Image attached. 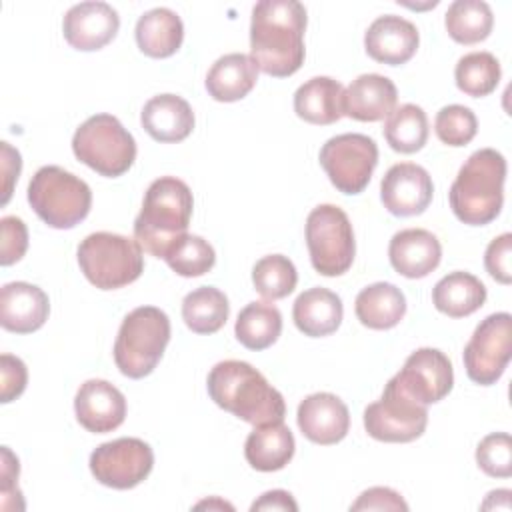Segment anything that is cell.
<instances>
[{
	"mask_svg": "<svg viewBox=\"0 0 512 512\" xmlns=\"http://www.w3.org/2000/svg\"><path fill=\"white\" fill-rule=\"evenodd\" d=\"M78 264L86 280L100 290L124 288L144 272L142 246L136 238L114 232L88 234L78 246Z\"/></svg>",
	"mask_w": 512,
	"mask_h": 512,
	"instance_id": "52a82bcc",
	"label": "cell"
},
{
	"mask_svg": "<svg viewBox=\"0 0 512 512\" xmlns=\"http://www.w3.org/2000/svg\"><path fill=\"white\" fill-rule=\"evenodd\" d=\"M444 26L454 42L478 44L490 36L494 14L484 0H454L444 14Z\"/></svg>",
	"mask_w": 512,
	"mask_h": 512,
	"instance_id": "d6a6232c",
	"label": "cell"
},
{
	"mask_svg": "<svg viewBox=\"0 0 512 512\" xmlns=\"http://www.w3.org/2000/svg\"><path fill=\"white\" fill-rule=\"evenodd\" d=\"M434 194L430 174L414 164L400 162L388 168L380 182V200L384 208L394 216H416L422 214Z\"/></svg>",
	"mask_w": 512,
	"mask_h": 512,
	"instance_id": "9a60e30c",
	"label": "cell"
},
{
	"mask_svg": "<svg viewBox=\"0 0 512 512\" xmlns=\"http://www.w3.org/2000/svg\"><path fill=\"white\" fill-rule=\"evenodd\" d=\"M282 332V314L270 302L246 304L234 324L236 340L248 350H264L272 346Z\"/></svg>",
	"mask_w": 512,
	"mask_h": 512,
	"instance_id": "4dcf8cb0",
	"label": "cell"
},
{
	"mask_svg": "<svg viewBox=\"0 0 512 512\" xmlns=\"http://www.w3.org/2000/svg\"><path fill=\"white\" fill-rule=\"evenodd\" d=\"M252 512H260V510H290V512H296L298 510V504L296 500L292 498L290 492L286 490H270V492H264L252 506H250Z\"/></svg>",
	"mask_w": 512,
	"mask_h": 512,
	"instance_id": "f6af8a7d",
	"label": "cell"
},
{
	"mask_svg": "<svg viewBox=\"0 0 512 512\" xmlns=\"http://www.w3.org/2000/svg\"><path fill=\"white\" fill-rule=\"evenodd\" d=\"M356 318L372 330H390L406 314V296L390 282H374L362 288L354 302Z\"/></svg>",
	"mask_w": 512,
	"mask_h": 512,
	"instance_id": "83f0119b",
	"label": "cell"
},
{
	"mask_svg": "<svg viewBox=\"0 0 512 512\" xmlns=\"http://www.w3.org/2000/svg\"><path fill=\"white\" fill-rule=\"evenodd\" d=\"M296 422L310 442L330 446L344 440L348 434L350 412L336 394L316 392L298 404Z\"/></svg>",
	"mask_w": 512,
	"mask_h": 512,
	"instance_id": "ac0fdd59",
	"label": "cell"
},
{
	"mask_svg": "<svg viewBox=\"0 0 512 512\" xmlns=\"http://www.w3.org/2000/svg\"><path fill=\"white\" fill-rule=\"evenodd\" d=\"M294 450L296 442L284 420L254 426L244 444L246 462L258 472L282 470L292 460Z\"/></svg>",
	"mask_w": 512,
	"mask_h": 512,
	"instance_id": "d4e9b609",
	"label": "cell"
},
{
	"mask_svg": "<svg viewBox=\"0 0 512 512\" xmlns=\"http://www.w3.org/2000/svg\"><path fill=\"white\" fill-rule=\"evenodd\" d=\"M142 128L156 142H182L194 130V112L190 104L176 94L152 96L140 112Z\"/></svg>",
	"mask_w": 512,
	"mask_h": 512,
	"instance_id": "603a6c76",
	"label": "cell"
},
{
	"mask_svg": "<svg viewBox=\"0 0 512 512\" xmlns=\"http://www.w3.org/2000/svg\"><path fill=\"white\" fill-rule=\"evenodd\" d=\"M462 358L472 382L496 384L512 358V316L508 312L486 316L464 346Z\"/></svg>",
	"mask_w": 512,
	"mask_h": 512,
	"instance_id": "7c38bea8",
	"label": "cell"
},
{
	"mask_svg": "<svg viewBox=\"0 0 512 512\" xmlns=\"http://www.w3.org/2000/svg\"><path fill=\"white\" fill-rule=\"evenodd\" d=\"M510 256H512V234L510 232H504L498 238H494L484 252V266H486L488 274L500 284H510V280H512Z\"/></svg>",
	"mask_w": 512,
	"mask_h": 512,
	"instance_id": "b9f144b4",
	"label": "cell"
},
{
	"mask_svg": "<svg viewBox=\"0 0 512 512\" xmlns=\"http://www.w3.org/2000/svg\"><path fill=\"white\" fill-rule=\"evenodd\" d=\"M500 76V62L490 52L464 54L454 68L458 90L472 98H482L494 92L500 82Z\"/></svg>",
	"mask_w": 512,
	"mask_h": 512,
	"instance_id": "e575fe53",
	"label": "cell"
},
{
	"mask_svg": "<svg viewBox=\"0 0 512 512\" xmlns=\"http://www.w3.org/2000/svg\"><path fill=\"white\" fill-rule=\"evenodd\" d=\"M306 8L298 0H260L252 8L250 58L258 70L286 78L304 64Z\"/></svg>",
	"mask_w": 512,
	"mask_h": 512,
	"instance_id": "6da1fadb",
	"label": "cell"
},
{
	"mask_svg": "<svg viewBox=\"0 0 512 512\" xmlns=\"http://www.w3.org/2000/svg\"><path fill=\"white\" fill-rule=\"evenodd\" d=\"M28 384L26 364L12 354L0 356V402L8 404L16 400Z\"/></svg>",
	"mask_w": 512,
	"mask_h": 512,
	"instance_id": "60d3db41",
	"label": "cell"
},
{
	"mask_svg": "<svg viewBox=\"0 0 512 512\" xmlns=\"http://www.w3.org/2000/svg\"><path fill=\"white\" fill-rule=\"evenodd\" d=\"M252 282L256 292L266 300H280L294 292L298 272L288 256L268 254L254 264Z\"/></svg>",
	"mask_w": 512,
	"mask_h": 512,
	"instance_id": "d590c367",
	"label": "cell"
},
{
	"mask_svg": "<svg viewBox=\"0 0 512 512\" xmlns=\"http://www.w3.org/2000/svg\"><path fill=\"white\" fill-rule=\"evenodd\" d=\"M170 342V320L156 306H138L120 324L114 342V362L128 378L148 376Z\"/></svg>",
	"mask_w": 512,
	"mask_h": 512,
	"instance_id": "5b68a950",
	"label": "cell"
},
{
	"mask_svg": "<svg viewBox=\"0 0 512 512\" xmlns=\"http://www.w3.org/2000/svg\"><path fill=\"white\" fill-rule=\"evenodd\" d=\"M76 420L94 434L116 430L126 418V398L108 380L92 378L80 384L74 398Z\"/></svg>",
	"mask_w": 512,
	"mask_h": 512,
	"instance_id": "e0dca14e",
	"label": "cell"
},
{
	"mask_svg": "<svg viewBox=\"0 0 512 512\" xmlns=\"http://www.w3.org/2000/svg\"><path fill=\"white\" fill-rule=\"evenodd\" d=\"M420 34L418 28L396 14L378 16L364 34L366 54L388 66L406 64L418 50Z\"/></svg>",
	"mask_w": 512,
	"mask_h": 512,
	"instance_id": "d6986e66",
	"label": "cell"
},
{
	"mask_svg": "<svg viewBox=\"0 0 512 512\" xmlns=\"http://www.w3.org/2000/svg\"><path fill=\"white\" fill-rule=\"evenodd\" d=\"M18 458L10 452L8 446H2V496H6L10 490H18L14 480H18Z\"/></svg>",
	"mask_w": 512,
	"mask_h": 512,
	"instance_id": "bcb514c9",
	"label": "cell"
},
{
	"mask_svg": "<svg viewBox=\"0 0 512 512\" xmlns=\"http://www.w3.org/2000/svg\"><path fill=\"white\" fill-rule=\"evenodd\" d=\"M28 202L44 224L56 230H68L88 216L92 190L76 174L50 164L32 176Z\"/></svg>",
	"mask_w": 512,
	"mask_h": 512,
	"instance_id": "8992f818",
	"label": "cell"
},
{
	"mask_svg": "<svg viewBox=\"0 0 512 512\" xmlns=\"http://www.w3.org/2000/svg\"><path fill=\"white\" fill-rule=\"evenodd\" d=\"M350 510H408V504L396 490L386 486H374L364 490L350 506Z\"/></svg>",
	"mask_w": 512,
	"mask_h": 512,
	"instance_id": "7bdbcfd3",
	"label": "cell"
},
{
	"mask_svg": "<svg viewBox=\"0 0 512 512\" xmlns=\"http://www.w3.org/2000/svg\"><path fill=\"white\" fill-rule=\"evenodd\" d=\"M136 44L150 58H168L176 54L184 40V24L170 8H152L136 22Z\"/></svg>",
	"mask_w": 512,
	"mask_h": 512,
	"instance_id": "f1b7e54d",
	"label": "cell"
},
{
	"mask_svg": "<svg viewBox=\"0 0 512 512\" xmlns=\"http://www.w3.org/2000/svg\"><path fill=\"white\" fill-rule=\"evenodd\" d=\"M92 476L114 490H128L148 478L154 466L152 448L140 438H116L90 454Z\"/></svg>",
	"mask_w": 512,
	"mask_h": 512,
	"instance_id": "4fadbf2b",
	"label": "cell"
},
{
	"mask_svg": "<svg viewBox=\"0 0 512 512\" xmlns=\"http://www.w3.org/2000/svg\"><path fill=\"white\" fill-rule=\"evenodd\" d=\"M344 316L342 300L336 292L314 286L298 294L292 306L296 328L310 338H322L338 330Z\"/></svg>",
	"mask_w": 512,
	"mask_h": 512,
	"instance_id": "cb8c5ba5",
	"label": "cell"
},
{
	"mask_svg": "<svg viewBox=\"0 0 512 512\" xmlns=\"http://www.w3.org/2000/svg\"><path fill=\"white\" fill-rule=\"evenodd\" d=\"M480 470L492 478L512 476V438L508 432H494L480 440L476 448Z\"/></svg>",
	"mask_w": 512,
	"mask_h": 512,
	"instance_id": "f35d334b",
	"label": "cell"
},
{
	"mask_svg": "<svg viewBox=\"0 0 512 512\" xmlns=\"http://www.w3.org/2000/svg\"><path fill=\"white\" fill-rule=\"evenodd\" d=\"M230 314L228 298L214 286H200L182 300V320L196 334L218 332Z\"/></svg>",
	"mask_w": 512,
	"mask_h": 512,
	"instance_id": "1f68e13d",
	"label": "cell"
},
{
	"mask_svg": "<svg viewBox=\"0 0 512 512\" xmlns=\"http://www.w3.org/2000/svg\"><path fill=\"white\" fill-rule=\"evenodd\" d=\"M2 148V206L8 204L12 196V186L20 176L22 170V158L16 148H12L8 142L0 144Z\"/></svg>",
	"mask_w": 512,
	"mask_h": 512,
	"instance_id": "ee69618b",
	"label": "cell"
},
{
	"mask_svg": "<svg viewBox=\"0 0 512 512\" xmlns=\"http://www.w3.org/2000/svg\"><path fill=\"white\" fill-rule=\"evenodd\" d=\"M392 268L406 278H424L442 260L440 240L424 228H406L392 236L388 244Z\"/></svg>",
	"mask_w": 512,
	"mask_h": 512,
	"instance_id": "7402d4cb",
	"label": "cell"
},
{
	"mask_svg": "<svg viewBox=\"0 0 512 512\" xmlns=\"http://www.w3.org/2000/svg\"><path fill=\"white\" fill-rule=\"evenodd\" d=\"M2 244H0V264L10 266L18 262L28 248V228L18 216H4L0 220Z\"/></svg>",
	"mask_w": 512,
	"mask_h": 512,
	"instance_id": "ab89813d",
	"label": "cell"
},
{
	"mask_svg": "<svg viewBox=\"0 0 512 512\" xmlns=\"http://www.w3.org/2000/svg\"><path fill=\"white\" fill-rule=\"evenodd\" d=\"M506 158L494 148H480L458 170L450 192L454 216L468 226H484L496 220L504 204Z\"/></svg>",
	"mask_w": 512,
	"mask_h": 512,
	"instance_id": "3957f363",
	"label": "cell"
},
{
	"mask_svg": "<svg viewBox=\"0 0 512 512\" xmlns=\"http://www.w3.org/2000/svg\"><path fill=\"white\" fill-rule=\"evenodd\" d=\"M432 302L438 312L450 318L474 314L486 302V286L470 272H450L432 288Z\"/></svg>",
	"mask_w": 512,
	"mask_h": 512,
	"instance_id": "f546056e",
	"label": "cell"
},
{
	"mask_svg": "<svg viewBox=\"0 0 512 512\" xmlns=\"http://www.w3.org/2000/svg\"><path fill=\"white\" fill-rule=\"evenodd\" d=\"M318 160L338 192L360 194L378 164V146L366 134L346 132L326 140Z\"/></svg>",
	"mask_w": 512,
	"mask_h": 512,
	"instance_id": "30bf717a",
	"label": "cell"
},
{
	"mask_svg": "<svg viewBox=\"0 0 512 512\" xmlns=\"http://www.w3.org/2000/svg\"><path fill=\"white\" fill-rule=\"evenodd\" d=\"M194 198L188 184L176 176L156 178L134 220V238L148 254L164 258L166 250L186 234Z\"/></svg>",
	"mask_w": 512,
	"mask_h": 512,
	"instance_id": "277c9868",
	"label": "cell"
},
{
	"mask_svg": "<svg viewBox=\"0 0 512 512\" xmlns=\"http://www.w3.org/2000/svg\"><path fill=\"white\" fill-rule=\"evenodd\" d=\"M306 246L318 274L340 276L348 272L356 254L348 214L334 204L316 206L306 218Z\"/></svg>",
	"mask_w": 512,
	"mask_h": 512,
	"instance_id": "9c48e42d",
	"label": "cell"
},
{
	"mask_svg": "<svg viewBox=\"0 0 512 512\" xmlns=\"http://www.w3.org/2000/svg\"><path fill=\"white\" fill-rule=\"evenodd\" d=\"M50 314L48 294L30 282H8L0 290V324L8 332L30 334Z\"/></svg>",
	"mask_w": 512,
	"mask_h": 512,
	"instance_id": "ffe728a7",
	"label": "cell"
},
{
	"mask_svg": "<svg viewBox=\"0 0 512 512\" xmlns=\"http://www.w3.org/2000/svg\"><path fill=\"white\" fill-rule=\"evenodd\" d=\"M120 28L118 12L106 2L74 4L62 20L66 42L82 52H94L114 40Z\"/></svg>",
	"mask_w": 512,
	"mask_h": 512,
	"instance_id": "2e32d148",
	"label": "cell"
},
{
	"mask_svg": "<svg viewBox=\"0 0 512 512\" xmlns=\"http://www.w3.org/2000/svg\"><path fill=\"white\" fill-rule=\"evenodd\" d=\"M344 86L330 76H314L294 92V112L308 124L328 126L342 114Z\"/></svg>",
	"mask_w": 512,
	"mask_h": 512,
	"instance_id": "484cf974",
	"label": "cell"
},
{
	"mask_svg": "<svg viewBox=\"0 0 512 512\" xmlns=\"http://www.w3.org/2000/svg\"><path fill=\"white\" fill-rule=\"evenodd\" d=\"M398 90L382 74H360L342 94V114L358 122H378L396 108Z\"/></svg>",
	"mask_w": 512,
	"mask_h": 512,
	"instance_id": "44dd1931",
	"label": "cell"
},
{
	"mask_svg": "<svg viewBox=\"0 0 512 512\" xmlns=\"http://www.w3.org/2000/svg\"><path fill=\"white\" fill-rule=\"evenodd\" d=\"M214 506H218V508H228V510H232V506L230 504H226V502H222V500H204V502H198L196 504V508H214Z\"/></svg>",
	"mask_w": 512,
	"mask_h": 512,
	"instance_id": "7dc6e473",
	"label": "cell"
},
{
	"mask_svg": "<svg viewBox=\"0 0 512 512\" xmlns=\"http://www.w3.org/2000/svg\"><path fill=\"white\" fill-rule=\"evenodd\" d=\"M166 264L184 278H196L212 270L216 252L208 240L196 234L180 236L164 254Z\"/></svg>",
	"mask_w": 512,
	"mask_h": 512,
	"instance_id": "8d00e7d4",
	"label": "cell"
},
{
	"mask_svg": "<svg viewBox=\"0 0 512 512\" xmlns=\"http://www.w3.org/2000/svg\"><path fill=\"white\" fill-rule=\"evenodd\" d=\"M392 378L410 398L428 406L448 396L454 384V370L444 352L436 348H418Z\"/></svg>",
	"mask_w": 512,
	"mask_h": 512,
	"instance_id": "5bb4252c",
	"label": "cell"
},
{
	"mask_svg": "<svg viewBox=\"0 0 512 512\" xmlns=\"http://www.w3.org/2000/svg\"><path fill=\"white\" fill-rule=\"evenodd\" d=\"M428 116L416 104H402L394 108L384 122V138L394 152L414 154L424 148L428 140Z\"/></svg>",
	"mask_w": 512,
	"mask_h": 512,
	"instance_id": "836d02e7",
	"label": "cell"
},
{
	"mask_svg": "<svg viewBox=\"0 0 512 512\" xmlns=\"http://www.w3.org/2000/svg\"><path fill=\"white\" fill-rule=\"evenodd\" d=\"M426 424V406L410 398L394 378L384 386L380 400L364 410V428L380 442H412L424 434Z\"/></svg>",
	"mask_w": 512,
	"mask_h": 512,
	"instance_id": "8fae6325",
	"label": "cell"
},
{
	"mask_svg": "<svg viewBox=\"0 0 512 512\" xmlns=\"http://www.w3.org/2000/svg\"><path fill=\"white\" fill-rule=\"evenodd\" d=\"M258 68L248 54L232 52L220 56L206 74V90L218 102H236L256 86Z\"/></svg>",
	"mask_w": 512,
	"mask_h": 512,
	"instance_id": "4316f807",
	"label": "cell"
},
{
	"mask_svg": "<svg viewBox=\"0 0 512 512\" xmlns=\"http://www.w3.org/2000/svg\"><path fill=\"white\" fill-rule=\"evenodd\" d=\"M74 156L106 178L122 176L136 160L134 136L112 114H94L72 136Z\"/></svg>",
	"mask_w": 512,
	"mask_h": 512,
	"instance_id": "ba28073f",
	"label": "cell"
},
{
	"mask_svg": "<svg viewBox=\"0 0 512 512\" xmlns=\"http://www.w3.org/2000/svg\"><path fill=\"white\" fill-rule=\"evenodd\" d=\"M206 388L216 406L252 426L284 420V396L244 360L218 362L208 374Z\"/></svg>",
	"mask_w": 512,
	"mask_h": 512,
	"instance_id": "7a4b0ae2",
	"label": "cell"
},
{
	"mask_svg": "<svg viewBox=\"0 0 512 512\" xmlns=\"http://www.w3.org/2000/svg\"><path fill=\"white\" fill-rule=\"evenodd\" d=\"M436 136L446 146H466L478 132L476 114L462 104L444 106L434 120Z\"/></svg>",
	"mask_w": 512,
	"mask_h": 512,
	"instance_id": "74e56055",
	"label": "cell"
}]
</instances>
